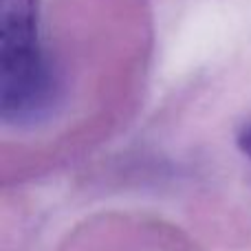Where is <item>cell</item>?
<instances>
[{"mask_svg":"<svg viewBox=\"0 0 251 251\" xmlns=\"http://www.w3.org/2000/svg\"><path fill=\"white\" fill-rule=\"evenodd\" d=\"M57 79L40 42L38 0H0V113L33 126L53 113Z\"/></svg>","mask_w":251,"mask_h":251,"instance_id":"obj_1","label":"cell"},{"mask_svg":"<svg viewBox=\"0 0 251 251\" xmlns=\"http://www.w3.org/2000/svg\"><path fill=\"white\" fill-rule=\"evenodd\" d=\"M238 143H240V150L245 152V154L251 159V124L247 126V128L240 132V139H238Z\"/></svg>","mask_w":251,"mask_h":251,"instance_id":"obj_2","label":"cell"}]
</instances>
